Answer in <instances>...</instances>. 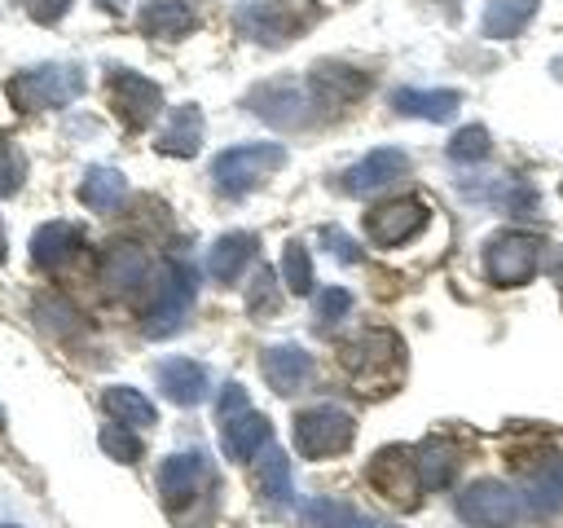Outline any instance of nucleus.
<instances>
[{
  "mask_svg": "<svg viewBox=\"0 0 563 528\" xmlns=\"http://www.w3.org/2000/svg\"><path fill=\"white\" fill-rule=\"evenodd\" d=\"M4 92H9V101L18 110H57V106H70L84 92V75H79V66L48 62V66L18 70L4 84Z\"/></svg>",
  "mask_w": 563,
  "mask_h": 528,
  "instance_id": "f257e3e1",
  "label": "nucleus"
},
{
  "mask_svg": "<svg viewBox=\"0 0 563 528\" xmlns=\"http://www.w3.org/2000/svg\"><path fill=\"white\" fill-rule=\"evenodd\" d=\"M282 163H286V150H282L277 141H246V145H229V150L216 154L211 180H216L220 194L238 198V194L255 189V185H260L268 172H277Z\"/></svg>",
  "mask_w": 563,
  "mask_h": 528,
  "instance_id": "f03ea898",
  "label": "nucleus"
},
{
  "mask_svg": "<svg viewBox=\"0 0 563 528\" xmlns=\"http://www.w3.org/2000/svg\"><path fill=\"white\" fill-rule=\"evenodd\" d=\"M194 290H198L194 268L180 264V260H172V264L163 268V282L154 286L150 308H145V334H150V339H167V334H176V330L185 326L189 308H194Z\"/></svg>",
  "mask_w": 563,
  "mask_h": 528,
  "instance_id": "7ed1b4c3",
  "label": "nucleus"
},
{
  "mask_svg": "<svg viewBox=\"0 0 563 528\" xmlns=\"http://www.w3.org/2000/svg\"><path fill=\"white\" fill-rule=\"evenodd\" d=\"M352 440H356V422L339 405H312L295 418V449L303 458H334L352 449Z\"/></svg>",
  "mask_w": 563,
  "mask_h": 528,
  "instance_id": "20e7f679",
  "label": "nucleus"
},
{
  "mask_svg": "<svg viewBox=\"0 0 563 528\" xmlns=\"http://www.w3.org/2000/svg\"><path fill=\"white\" fill-rule=\"evenodd\" d=\"M106 97H110V110L119 114V123H123L128 132L150 128L154 114L163 110L158 84L145 79V75H136V70H123V66H114V70L106 75Z\"/></svg>",
  "mask_w": 563,
  "mask_h": 528,
  "instance_id": "39448f33",
  "label": "nucleus"
},
{
  "mask_svg": "<svg viewBox=\"0 0 563 528\" xmlns=\"http://www.w3.org/2000/svg\"><path fill=\"white\" fill-rule=\"evenodd\" d=\"M312 18H317V9L303 4V0H268V4H246V9L238 13V26H242L251 40H260V44H286V40H295Z\"/></svg>",
  "mask_w": 563,
  "mask_h": 528,
  "instance_id": "423d86ee",
  "label": "nucleus"
},
{
  "mask_svg": "<svg viewBox=\"0 0 563 528\" xmlns=\"http://www.w3.org/2000/svg\"><path fill=\"white\" fill-rule=\"evenodd\" d=\"M457 519L471 528H510L519 519V493L501 480H475L457 493Z\"/></svg>",
  "mask_w": 563,
  "mask_h": 528,
  "instance_id": "0eeeda50",
  "label": "nucleus"
},
{
  "mask_svg": "<svg viewBox=\"0 0 563 528\" xmlns=\"http://www.w3.org/2000/svg\"><path fill=\"white\" fill-rule=\"evenodd\" d=\"M484 268H488L493 286H523L537 273V238H528L519 229H506V233L488 238Z\"/></svg>",
  "mask_w": 563,
  "mask_h": 528,
  "instance_id": "6e6552de",
  "label": "nucleus"
},
{
  "mask_svg": "<svg viewBox=\"0 0 563 528\" xmlns=\"http://www.w3.org/2000/svg\"><path fill=\"white\" fill-rule=\"evenodd\" d=\"M246 106H251L264 123H273V128H299V123H308V106H312V101L303 97V88H299L295 79H268V84L251 88Z\"/></svg>",
  "mask_w": 563,
  "mask_h": 528,
  "instance_id": "1a4fd4ad",
  "label": "nucleus"
},
{
  "mask_svg": "<svg viewBox=\"0 0 563 528\" xmlns=\"http://www.w3.org/2000/svg\"><path fill=\"white\" fill-rule=\"evenodd\" d=\"M422 224H427V202L422 198H396V202H383L365 216V233L378 246H400L413 233H422Z\"/></svg>",
  "mask_w": 563,
  "mask_h": 528,
  "instance_id": "9d476101",
  "label": "nucleus"
},
{
  "mask_svg": "<svg viewBox=\"0 0 563 528\" xmlns=\"http://www.w3.org/2000/svg\"><path fill=\"white\" fill-rule=\"evenodd\" d=\"M365 475H369V484H374L383 497H391L400 510H413V506H418L422 484H418L413 458H409L405 449H383V453H374V462H369Z\"/></svg>",
  "mask_w": 563,
  "mask_h": 528,
  "instance_id": "9b49d317",
  "label": "nucleus"
},
{
  "mask_svg": "<svg viewBox=\"0 0 563 528\" xmlns=\"http://www.w3.org/2000/svg\"><path fill=\"white\" fill-rule=\"evenodd\" d=\"M273 440V427H268V418L260 414V409H238V414H229V418H220V449H224V458H233V462H251L264 444Z\"/></svg>",
  "mask_w": 563,
  "mask_h": 528,
  "instance_id": "f8f14e48",
  "label": "nucleus"
},
{
  "mask_svg": "<svg viewBox=\"0 0 563 528\" xmlns=\"http://www.w3.org/2000/svg\"><path fill=\"white\" fill-rule=\"evenodd\" d=\"M405 172H409V154L396 150V145H383V150H369L361 163H352V167L343 172V189H347V194H374V189L391 185V180L405 176Z\"/></svg>",
  "mask_w": 563,
  "mask_h": 528,
  "instance_id": "ddd939ff",
  "label": "nucleus"
},
{
  "mask_svg": "<svg viewBox=\"0 0 563 528\" xmlns=\"http://www.w3.org/2000/svg\"><path fill=\"white\" fill-rule=\"evenodd\" d=\"M343 365H347L356 378H365L369 370L387 374V370L400 365V339H396L391 330H365L361 339L343 343Z\"/></svg>",
  "mask_w": 563,
  "mask_h": 528,
  "instance_id": "4468645a",
  "label": "nucleus"
},
{
  "mask_svg": "<svg viewBox=\"0 0 563 528\" xmlns=\"http://www.w3.org/2000/svg\"><path fill=\"white\" fill-rule=\"evenodd\" d=\"M260 370H264V378L277 396H290L312 378V356L299 343H273V348H264Z\"/></svg>",
  "mask_w": 563,
  "mask_h": 528,
  "instance_id": "2eb2a0df",
  "label": "nucleus"
},
{
  "mask_svg": "<svg viewBox=\"0 0 563 528\" xmlns=\"http://www.w3.org/2000/svg\"><path fill=\"white\" fill-rule=\"evenodd\" d=\"M308 88H312V101L317 106H347L356 97H365L369 79L352 66H339V62H317L312 75H308Z\"/></svg>",
  "mask_w": 563,
  "mask_h": 528,
  "instance_id": "dca6fc26",
  "label": "nucleus"
},
{
  "mask_svg": "<svg viewBox=\"0 0 563 528\" xmlns=\"http://www.w3.org/2000/svg\"><path fill=\"white\" fill-rule=\"evenodd\" d=\"M202 480H207V458H202V453H172V458H163V466H158V493H163L167 506L189 502Z\"/></svg>",
  "mask_w": 563,
  "mask_h": 528,
  "instance_id": "f3484780",
  "label": "nucleus"
},
{
  "mask_svg": "<svg viewBox=\"0 0 563 528\" xmlns=\"http://www.w3.org/2000/svg\"><path fill=\"white\" fill-rule=\"evenodd\" d=\"M158 387H163V396L172 405L189 409V405H198L207 396V370L198 361H189V356H167V361H158Z\"/></svg>",
  "mask_w": 563,
  "mask_h": 528,
  "instance_id": "a211bd4d",
  "label": "nucleus"
},
{
  "mask_svg": "<svg viewBox=\"0 0 563 528\" xmlns=\"http://www.w3.org/2000/svg\"><path fill=\"white\" fill-rule=\"evenodd\" d=\"M79 246H84V233H79L70 220H48V224H40V229L31 233V260H35L40 268L66 264Z\"/></svg>",
  "mask_w": 563,
  "mask_h": 528,
  "instance_id": "6ab92c4d",
  "label": "nucleus"
},
{
  "mask_svg": "<svg viewBox=\"0 0 563 528\" xmlns=\"http://www.w3.org/2000/svg\"><path fill=\"white\" fill-rule=\"evenodd\" d=\"M136 22H141V31L150 40H180L185 31H194L198 18H194L189 0H145Z\"/></svg>",
  "mask_w": 563,
  "mask_h": 528,
  "instance_id": "aec40b11",
  "label": "nucleus"
},
{
  "mask_svg": "<svg viewBox=\"0 0 563 528\" xmlns=\"http://www.w3.org/2000/svg\"><path fill=\"white\" fill-rule=\"evenodd\" d=\"M391 106H396L400 114H413V119H427V123H444V119L457 114L462 97H457L453 88H400V92L391 97Z\"/></svg>",
  "mask_w": 563,
  "mask_h": 528,
  "instance_id": "412c9836",
  "label": "nucleus"
},
{
  "mask_svg": "<svg viewBox=\"0 0 563 528\" xmlns=\"http://www.w3.org/2000/svg\"><path fill=\"white\" fill-rule=\"evenodd\" d=\"M198 145H202V110H198V106H176V114H172L167 128L158 132V154L194 158Z\"/></svg>",
  "mask_w": 563,
  "mask_h": 528,
  "instance_id": "4be33fe9",
  "label": "nucleus"
},
{
  "mask_svg": "<svg viewBox=\"0 0 563 528\" xmlns=\"http://www.w3.org/2000/svg\"><path fill=\"white\" fill-rule=\"evenodd\" d=\"M523 506L532 515H554L563 510V458H550L545 466H537L523 484Z\"/></svg>",
  "mask_w": 563,
  "mask_h": 528,
  "instance_id": "5701e85b",
  "label": "nucleus"
},
{
  "mask_svg": "<svg viewBox=\"0 0 563 528\" xmlns=\"http://www.w3.org/2000/svg\"><path fill=\"white\" fill-rule=\"evenodd\" d=\"M299 519H303V528H383L369 515H361L352 502H339V497H312V502H303L299 506Z\"/></svg>",
  "mask_w": 563,
  "mask_h": 528,
  "instance_id": "b1692460",
  "label": "nucleus"
},
{
  "mask_svg": "<svg viewBox=\"0 0 563 528\" xmlns=\"http://www.w3.org/2000/svg\"><path fill=\"white\" fill-rule=\"evenodd\" d=\"M255 246H260V238L255 233H224L216 246H211V255H207V268H211V277L216 282H233L242 268H246V260L255 255Z\"/></svg>",
  "mask_w": 563,
  "mask_h": 528,
  "instance_id": "393cba45",
  "label": "nucleus"
},
{
  "mask_svg": "<svg viewBox=\"0 0 563 528\" xmlns=\"http://www.w3.org/2000/svg\"><path fill=\"white\" fill-rule=\"evenodd\" d=\"M128 198V180L119 167H92L84 180H79V202L88 211H114L119 202Z\"/></svg>",
  "mask_w": 563,
  "mask_h": 528,
  "instance_id": "a878e982",
  "label": "nucleus"
},
{
  "mask_svg": "<svg viewBox=\"0 0 563 528\" xmlns=\"http://www.w3.org/2000/svg\"><path fill=\"white\" fill-rule=\"evenodd\" d=\"M101 405L110 409V418H114V422H128V427H154V422H158L154 400H150V396H141V392H136V387H128V383L106 387Z\"/></svg>",
  "mask_w": 563,
  "mask_h": 528,
  "instance_id": "bb28decb",
  "label": "nucleus"
},
{
  "mask_svg": "<svg viewBox=\"0 0 563 528\" xmlns=\"http://www.w3.org/2000/svg\"><path fill=\"white\" fill-rule=\"evenodd\" d=\"M251 462H255V488L268 502H290V458L277 444H264Z\"/></svg>",
  "mask_w": 563,
  "mask_h": 528,
  "instance_id": "cd10ccee",
  "label": "nucleus"
},
{
  "mask_svg": "<svg viewBox=\"0 0 563 528\" xmlns=\"http://www.w3.org/2000/svg\"><path fill=\"white\" fill-rule=\"evenodd\" d=\"M413 471H418V484L422 488H444L457 471V449L449 440H427L413 458Z\"/></svg>",
  "mask_w": 563,
  "mask_h": 528,
  "instance_id": "c85d7f7f",
  "label": "nucleus"
},
{
  "mask_svg": "<svg viewBox=\"0 0 563 528\" xmlns=\"http://www.w3.org/2000/svg\"><path fill=\"white\" fill-rule=\"evenodd\" d=\"M532 18H537V0H493L484 9V35L515 40Z\"/></svg>",
  "mask_w": 563,
  "mask_h": 528,
  "instance_id": "c756f323",
  "label": "nucleus"
},
{
  "mask_svg": "<svg viewBox=\"0 0 563 528\" xmlns=\"http://www.w3.org/2000/svg\"><path fill=\"white\" fill-rule=\"evenodd\" d=\"M145 273H150V260H145L141 246H132V242L110 246V255H106V282H110L114 290H132V286H141Z\"/></svg>",
  "mask_w": 563,
  "mask_h": 528,
  "instance_id": "7c9ffc66",
  "label": "nucleus"
},
{
  "mask_svg": "<svg viewBox=\"0 0 563 528\" xmlns=\"http://www.w3.org/2000/svg\"><path fill=\"white\" fill-rule=\"evenodd\" d=\"M282 282L290 286V295H308L312 290V260L303 242H286L282 251Z\"/></svg>",
  "mask_w": 563,
  "mask_h": 528,
  "instance_id": "2f4dec72",
  "label": "nucleus"
},
{
  "mask_svg": "<svg viewBox=\"0 0 563 528\" xmlns=\"http://www.w3.org/2000/svg\"><path fill=\"white\" fill-rule=\"evenodd\" d=\"M488 150H493V141L479 123H466L449 136V158L453 163H479V158H488Z\"/></svg>",
  "mask_w": 563,
  "mask_h": 528,
  "instance_id": "473e14b6",
  "label": "nucleus"
},
{
  "mask_svg": "<svg viewBox=\"0 0 563 528\" xmlns=\"http://www.w3.org/2000/svg\"><path fill=\"white\" fill-rule=\"evenodd\" d=\"M97 440H101V449H106L114 462H136V458H141V436H136L128 422H106Z\"/></svg>",
  "mask_w": 563,
  "mask_h": 528,
  "instance_id": "72a5a7b5",
  "label": "nucleus"
},
{
  "mask_svg": "<svg viewBox=\"0 0 563 528\" xmlns=\"http://www.w3.org/2000/svg\"><path fill=\"white\" fill-rule=\"evenodd\" d=\"M246 312L260 317V321L277 312V277H273V268H260V273H255L251 290H246Z\"/></svg>",
  "mask_w": 563,
  "mask_h": 528,
  "instance_id": "f704fd0d",
  "label": "nucleus"
},
{
  "mask_svg": "<svg viewBox=\"0 0 563 528\" xmlns=\"http://www.w3.org/2000/svg\"><path fill=\"white\" fill-rule=\"evenodd\" d=\"M22 176H26V158H22V150H18L13 141H4V136H0V198L18 194Z\"/></svg>",
  "mask_w": 563,
  "mask_h": 528,
  "instance_id": "c9c22d12",
  "label": "nucleus"
},
{
  "mask_svg": "<svg viewBox=\"0 0 563 528\" xmlns=\"http://www.w3.org/2000/svg\"><path fill=\"white\" fill-rule=\"evenodd\" d=\"M347 312H352V290L325 286V290L317 295V321H321V326H334V321L347 317Z\"/></svg>",
  "mask_w": 563,
  "mask_h": 528,
  "instance_id": "e433bc0d",
  "label": "nucleus"
},
{
  "mask_svg": "<svg viewBox=\"0 0 563 528\" xmlns=\"http://www.w3.org/2000/svg\"><path fill=\"white\" fill-rule=\"evenodd\" d=\"M66 9H70V0H26V13H31L35 22H44V26L62 22V18H66Z\"/></svg>",
  "mask_w": 563,
  "mask_h": 528,
  "instance_id": "4c0bfd02",
  "label": "nucleus"
},
{
  "mask_svg": "<svg viewBox=\"0 0 563 528\" xmlns=\"http://www.w3.org/2000/svg\"><path fill=\"white\" fill-rule=\"evenodd\" d=\"M321 238L330 242V251H334L343 264H356V260H361V246H356V242H352L343 229H321Z\"/></svg>",
  "mask_w": 563,
  "mask_h": 528,
  "instance_id": "58836bf2",
  "label": "nucleus"
},
{
  "mask_svg": "<svg viewBox=\"0 0 563 528\" xmlns=\"http://www.w3.org/2000/svg\"><path fill=\"white\" fill-rule=\"evenodd\" d=\"M238 409H246V387H242V383H224V392H220V400H216V418H229V414H238Z\"/></svg>",
  "mask_w": 563,
  "mask_h": 528,
  "instance_id": "ea45409f",
  "label": "nucleus"
},
{
  "mask_svg": "<svg viewBox=\"0 0 563 528\" xmlns=\"http://www.w3.org/2000/svg\"><path fill=\"white\" fill-rule=\"evenodd\" d=\"M4 255H9V251H4V224H0V260H4Z\"/></svg>",
  "mask_w": 563,
  "mask_h": 528,
  "instance_id": "a19ab883",
  "label": "nucleus"
},
{
  "mask_svg": "<svg viewBox=\"0 0 563 528\" xmlns=\"http://www.w3.org/2000/svg\"><path fill=\"white\" fill-rule=\"evenodd\" d=\"M554 75H559V79H563V57H559V62H554Z\"/></svg>",
  "mask_w": 563,
  "mask_h": 528,
  "instance_id": "79ce46f5",
  "label": "nucleus"
},
{
  "mask_svg": "<svg viewBox=\"0 0 563 528\" xmlns=\"http://www.w3.org/2000/svg\"><path fill=\"white\" fill-rule=\"evenodd\" d=\"M0 427H4V409H0Z\"/></svg>",
  "mask_w": 563,
  "mask_h": 528,
  "instance_id": "37998d69",
  "label": "nucleus"
},
{
  "mask_svg": "<svg viewBox=\"0 0 563 528\" xmlns=\"http://www.w3.org/2000/svg\"><path fill=\"white\" fill-rule=\"evenodd\" d=\"M0 528H13V524H0Z\"/></svg>",
  "mask_w": 563,
  "mask_h": 528,
  "instance_id": "c03bdc74",
  "label": "nucleus"
},
{
  "mask_svg": "<svg viewBox=\"0 0 563 528\" xmlns=\"http://www.w3.org/2000/svg\"><path fill=\"white\" fill-rule=\"evenodd\" d=\"M559 194H563V185H559Z\"/></svg>",
  "mask_w": 563,
  "mask_h": 528,
  "instance_id": "a18cd8bd",
  "label": "nucleus"
}]
</instances>
